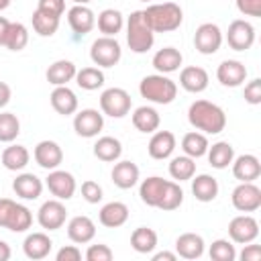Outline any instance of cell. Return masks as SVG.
Listing matches in <instances>:
<instances>
[{"mask_svg":"<svg viewBox=\"0 0 261 261\" xmlns=\"http://www.w3.org/2000/svg\"><path fill=\"white\" fill-rule=\"evenodd\" d=\"M190 124L204 135H218L226 126L224 110L210 100H194L188 108Z\"/></svg>","mask_w":261,"mask_h":261,"instance_id":"6da1fadb","label":"cell"},{"mask_svg":"<svg viewBox=\"0 0 261 261\" xmlns=\"http://www.w3.org/2000/svg\"><path fill=\"white\" fill-rule=\"evenodd\" d=\"M143 16L153 33H171V31L179 29L184 22V10L175 2L149 4L143 10Z\"/></svg>","mask_w":261,"mask_h":261,"instance_id":"7a4b0ae2","label":"cell"},{"mask_svg":"<svg viewBox=\"0 0 261 261\" xmlns=\"http://www.w3.org/2000/svg\"><path fill=\"white\" fill-rule=\"evenodd\" d=\"M139 94L153 104H171L177 96V84L165 73H151L141 80Z\"/></svg>","mask_w":261,"mask_h":261,"instance_id":"3957f363","label":"cell"},{"mask_svg":"<svg viewBox=\"0 0 261 261\" xmlns=\"http://www.w3.org/2000/svg\"><path fill=\"white\" fill-rule=\"evenodd\" d=\"M126 27V45L133 53H147L153 43H155V33L151 31V27L147 24L143 10H135L130 12V16L124 22Z\"/></svg>","mask_w":261,"mask_h":261,"instance_id":"277c9868","label":"cell"},{"mask_svg":"<svg viewBox=\"0 0 261 261\" xmlns=\"http://www.w3.org/2000/svg\"><path fill=\"white\" fill-rule=\"evenodd\" d=\"M122 57L120 43L116 37H98L90 47V59L96 67H114Z\"/></svg>","mask_w":261,"mask_h":261,"instance_id":"5b68a950","label":"cell"},{"mask_svg":"<svg viewBox=\"0 0 261 261\" xmlns=\"http://www.w3.org/2000/svg\"><path fill=\"white\" fill-rule=\"evenodd\" d=\"M133 100L124 88H106L100 94V112L110 118H122L130 112Z\"/></svg>","mask_w":261,"mask_h":261,"instance_id":"8992f818","label":"cell"},{"mask_svg":"<svg viewBox=\"0 0 261 261\" xmlns=\"http://www.w3.org/2000/svg\"><path fill=\"white\" fill-rule=\"evenodd\" d=\"M224 37L218 24L214 22H202L194 33V47L202 55H212L220 49Z\"/></svg>","mask_w":261,"mask_h":261,"instance_id":"52a82bcc","label":"cell"},{"mask_svg":"<svg viewBox=\"0 0 261 261\" xmlns=\"http://www.w3.org/2000/svg\"><path fill=\"white\" fill-rule=\"evenodd\" d=\"M67 218V208L63 204V200H47L41 204V208L37 210V222L41 224V228L45 230H57L65 224Z\"/></svg>","mask_w":261,"mask_h":261,"instance_id":"ba28073f","label":"cell"},{"mask_svg":"<svg viewBox=\"0 0 261 261\" xmlns=\"http://www.w3.org/2000/svg\"><path fill=\"white\" fill-rule=\"evenodd\" d=\"M104 128V114L98 112L96 108H84L80 112H75L73 116V130L77 137L84 139H94L100 135V130Z\"/></svg>","mask_w":261,"mask_h":261,"instance_id":"9c48e42d","label":"cell"},{"mask_svg":"<svg viewBox=\"0 0 261 261\" xmlns=\"http://www.w3.org/2000/svg\"><path fill=\"white\" fill-rule=\"evenodd\" d=\"M228 237L232 243H239V245L253 243L259 237V222L251 214L243 212L228 222Z\"/></svg>","mask_w":261,"mask_h":261,"instance_id":"30bf717a","label":"cell"},{"mask_svg":"<svg viewBox=\"0 0 261 261\" xmlns=\"http://www.w3.org/2000/svg\"><path fill=\"white\" fill-rule=\"evenodd\" d=\"M226 43L234 51L251 49L253 43H255V27L249 20H245V18L232 20L228 24V31H226Z\"/></svg>","mask_w":261,"mask_h":261,"instance_id":"8fae6325","label":"cell"},{"mask_svg":"<svg viewBox=\"0 0 261 261\" xmlns=\"http://www.w3.org/2000/svg\"><path fill=\"white\" fill-rule=\"evenodd\" d=\"M45 186L51 192V196H55L57 200H71L77 190L75 177L69 171H63L59 167L49 171V175L45 177Z\"/></svg>","mask_w":261,"mask_h":261,"instance_id":"7c38bea8","label":"cell"},{"mask_svg":"<svg viewBox=\"0 0 261 261\" xmlns=\"http://www.w3.org/2000/svg\"><path fill=\"white\" fill-rule=\"evenodd\" d=\"M230 202L239 212H255L261 208V190L253 181H241L232 190Z\"/></svg>","mask_w":261,"mask_h":261,"instance_id":"4fadbf2b","label":"cell"},{"mask_svg":"<svg viewBox=\"0 0 261 261\" xmlns=\"http://www.w3.org/2000/svg\"><path fill=\"white\" fill-rule=\"evenodd\" d=\"M33 157H35V161H37L39 167L51 171V169H57V167L61 165V161H63V151H61L59 143L45 139V141H39V143L35 145Z\"/></svg>","mask_w":261,"mask_h":261,"instance_id":"5bb4252c","label":"cell"},{"mask_svg":"<svg viewBox=\"0 0 261 261\" xmlns=\"http://www.w3.org/2000/svg\"><path fill=\"white\" fill-rule=\"evenodd\" d=\"M67 24L75 35H88L96 27V14L88 4H73L67 10Z\"/></svg>","mask_w":261,"mask_h":261,"instance_id":"9a60e30c","label":"cell"},{"mask_svg":"<svg viewBox=\"0 0 261 261\" xmlns=\"http://www.w3.org/2000/svg\"><path fill=\"white\" fill-rule=\"evenodd\" d=\"M216 80L224 88H239L247 80V67L239 59H224L216 67Z\"/></svg>","mask_w":261,"mask_h":261,"instance_id":"2e32d148","label":"cell"},{"mask_svg":"<svg viewBox=\"0 0 261 261\" xmlns=\"http://www.w3.org/2000/svg\"><path fill=\"white\" fill-rule=\"evenodd\" d=\"M175 135L171 130H155L153 137L149 139V145H147V153L149 157L157 159V161H163V159H169L175 151Z\"/></svg>","mask_w":261,"mask_h":261,"instance_id":"e0dca14e","label":"cell"},{"mask_svg":"<svg viewBox=\"0 0 261 261\" xmlns=\"http://www.w3.org/2000/svg\"><path fill=\"white\" fill-rule=\"evenodd\" d=\"M43 188H45L43 179L39 175H35V173H29V171L18 173L14 177V181H12L14 194L18 198H22V200H37L43 194Z\"/></svg>","mask_w":261,"mask_h":261,"instance_id":"ac0fdd59","label":"cell"},{"mask_svg":"<svg viewBox=\"0 0 261 261\" xmlns=\"http://www.w3.org/2000/svg\"><path fill=\"white\" fill-rule=\"evenodd\" d=\"M67 237L75 245H86L96 237V224L90 216L77 214L67 222Z\"/></svg>","mask_w":261,"mask_h":261,"instance_id":"d6986e66","label":"cell"},{"mask_svg":"<svg viewBox=\"0 0 261 261\" xmlns=\"http://www.w3.org/2000/svg\"><path fill=\"white\" fill-rule=\"evenodd\" d=\"M208 71L200 65H188L179 71V86L190 94H200L208 88Z\"/></svg>","mask_w":261,"mask_h":261,"instance_id":"ffe728a7","label":"cell"},{"mask_svg":"<svg viewBox=\"0 0 261 261\" xmlns=\"http://www.w3.org/2000/svg\"><path fill=\"white\" fill-rule=\"evenodd\" d=\"M49 102L53 106V110L61 116H69V114H75L77 112V96L71 88L67 86H55L51 96H49Z\"/></svg>","mask_w":261,"mask_h":261,"instance_id":"44dd1931","label":"cell"},{"mask_svg":"<svg viewBox=\"0 0 261 261\" xmlns=\"http://www.w3.org/2000/svg\"><path fill=\"white\" fill-rule=\"evenodd\" d=\"M139 165L124 159V161H116L112 171H110V177H112V184L120 190H130L139 184Z\"/></svg>","mask_w":261,"mask_h":261,"instance_id":"7402d4cb","label":"cell"},{"mask_svg":"<svg viewBox=\"0 0 261 261\" xmlns=\"http://www.w3.org/2000/svg\"><path fill=\"white\" fill-rule=\"evenodd\" d=\"M51 249H53V241L47 232H31L22 241V251L33 261L45 259L51 253Z\"/></svg>","mask_w":261,"mask_h":261,"instance_id":"603a6c76","label":"cell"},{"mask_svg":"<svg viewBox=\"0 0 261 261\" xmlns=\"http://www.w3.org/2000/svg\"><path fill=\"white\" fill-rule=\"evenodd\" d=\"M232 175L239 179V181H255L259 175H261V163H259V157L251 155V153H245V155H239L232 159Z\"/></svg>","mask_w":261,"mask_h":261,"instance_id":"cb8c5ba5","label":"cell"},{"mask_svg":"<svg viewBox=\"0 0 261 261\" xmlns=\"http://www.w3.org/2000/svg\"><path fill=\"white\" fill-rule=\"evenodd\" d=\"M98 220L106 228H118L128 220V206L124 202H116V200L106 202L98 212Z\"/></svg>","mask_w":261,"mask_h":261,"instance_id":"d4e9b609","label":"cell"},{"mask_svg":"<svg viewBox=\"0 0 261 261\" xmlns=\"http://www.w3.org/2000/svg\"><path fill=\"white\" fill-rule=\"evenodd\" d=\"M204 239L198 232H184L175 239V253L184 259H200L204 255Z\"/></svg>","mask_w":261,"mask_h":261,"instance_id":"484cf974","label":"cell"},{"mask_svg":"<svg viewBox=\"0 0 261 261\" xmlns=\"http://www.w3.org/2000/svg\"><path fill=\"white\" fill-rule=\"evenodd\" d=\"M75 73H77V67H75L73 61H69V59H57V61H53L47 67L45 77H47V82L51 86H67L75 77Z\"/></svg>","mask_w":261,"mask_h":261,"instance_id":"4316f807","label":"cell"},{"mask_svg":"<svg viewBox=\"0 0 261 261\" xmlns=\"http://www.w3.org/2000/svg\"><path fill=\"white\" fill-rule=\"evenodd\" d=\"M153 67L157 69V73H173L179 69V65L184 63V55L179 53V49L175 47H163L153 55Z\"/></svg>","mask_w":261,"mask_h":261,"instance_id":"83f0119b","label":"cell"},{"mask_svg":"<svg viewBox=\"0 0 261 261\" xmlns=\"http://www.w3.org/2000/svg\"><path fill=\"white\" fill-rule=\"evenodd\" d=\"M130 120H133V126H135L139 133H145V135H147V133H155V130L159 128V124H161L159 112H157L153 106H147V104L135 108Z\"/></svg>","mask_w":261,"mask_h":261,"instance_id":"f1b7e54d","label":"cell"},{"mask_svg":"<svg viewBox=\"0 0 261 261\" xmlns=\"http://www.w3.org/2000/svg\"><path fill=\"white\" fill-rule=\"evenodd\" d=\"M218 190H220V186H218L216 177H212L208 173H200V175L192 177V194H194V198L198 202H212V200H216Z\"/></svg>","mask_w":261,"mask_h":261,"instance_id":"f546056e","label":"cell"},{"mask_svg":"<svg viewBox=\"0 0 261 261\" xmlns=\"http://www.w3.org/2000/svg\"><path fill=\"white\" fill-rule=\"evenodd\" d=\"M167 186V179L159 177V175H151L147 179L141 181L139 186V196H141V202L151 206V208H157L161 196H163V190Z\"/></svg>","mask_w":261,"mask_h":261,"instance_id":"4dcf8cb0","label":"cell"},{"mask_svg":"<svg viewBox=\"0 0 261 261\" xmlns=\"http://www.w3.org/2000/svg\"><path fill=\"white\" fill-rule=\"evenodd\" d=\"M96 24H98V31L104 35V37H116L122 29H124V16L120 10L116 8H104L98 18H96Z\"/></svg>","mask_w":261,"mask_h":261,"instance_id":"1f68e13d","label":"cell"},{"mask_svg":"<svg viewBox=\"0 0 261 261\" xmlns=\"http://www.w3.org/2000/svg\"><path fill=\"white\" fill-rule=\"evenodd\" d=\"M94 157L104 161V163H112V161H118L120 155H122V143L116 139V137H100L96 143H94Z\"/></svg>","mask_w":261,"mask_h":261,"instance_id":"d6a6232c","label":"cell"},{"mask_svg":"<svg viewBox=\"0 0 261 261\" xmlns=\"http://www.w3.org/2000/svg\"><path fill=\"white\" fill-rule=\"evenodd\" d=\"M206 155H208V163L214 169H226L234 159V147L228 141H218L212 147H208Z\"/></svg>","mask_w":261,"mask_h":261,"instance_id":"836d02e7","label":"cell"},{"mask_svg":"<svg viewBox=\"0 0 261 261\" xmlns=\"http://www.w3.org/2000/svg\"><path fill=\"white\" fill-rule=\"evenodd\" d=\"M31 161V153L24 145H10L2 151V165L8 171H22Z\"/></svg>","mask_w":261,"mask_h":261,"instance_id":"e575fe53","label":"cell"},{"mask_svg":"<svg viewBox=\"0 0 261 261\" xmlns=\"http://www.w3.org/2000/svg\"><path fill=\"white\" fill-rule=\"evenodd\" d=\"M210 143H208V137L200 130H192V133H186L184 139H181V151L184 155L192 157V159H200L206 155Z\"/></svg>","mask_w":261,"mask_h":261,"instance_id":"d590c367","label":"cell"},{"mask_svg":"<svg viewBox=\"0 0 261 261\" xmlns=\"http://www.w3.org/2000/svg\"><path fill=\"white\" fill-rule=\"evenodd\" d=\"M130 247H133L137 253H141V255L153 253L155 247H157V232H155L153 228H149V226H139V228H135L133 234H130Z\"/></svg>","mask_w":261,"mask_h":261,"instance_id":"8d00e7d4","label":"cell"},{"mask_svg":"<svg viewBox=\"0 0 261 261\" xmlns=\"http://www.w3.org/2000/svg\"><path fill=\"white\" fill-rule=\"evenodd\" d=\"M31 20H33V29L39 37H53L59 29L61 16H55V14H49V12H43V10L35 8Z\"/></svg>","mask_w":261,"mask_h":261,"instance_id":"74e56055","label":"cell"},{"mask_svg":"<svg viewBox=\"0 0 261 261\" xmlns=\"http://www.w3.org/2000/svg\"><path fill=\"white\" fill-rule=\"evenodd\" d=\"M169 175L175 181H188L196 175V159L188 157V155H177L171 157L169 161Z\"/></svg>","mask_w":261,"mask_h":261,"instance_id":"f35d334b","label":"cell"},{"mask_svg":"<svg viewBox=\"0 0 261 261\" xmlns=\"http://www.w3.org/2000/svg\"><path fill=\"white\" fill-rule=\"evenodd\" d=\"M75 84L82 88V90H88V92H94V90H98V88H102L104 86V71H102V67H82V69H77V73H75Z\"/></svg>","mask_w":261,"mask_h":261,"instance_id":"ab89813d","label":"cell"},{"mask_svg":"<svg viewBox=\"0 0 261 261\" xmlns=\"http://www.w3.org/2000/svg\"><path fill=\"white\" fill-rule=\"evenodd\" d=\"M181 204H184V190L179 188L177 181H169V179H167V186H165V190H163V196H161L157 208L169 212V210L179 208Z\"/></svg>","mask_w":261,"mask_h":261,"instance_id":"60d3db41","label":"cell"},{"mask_svg":"<svg viewBox=\"0 0 261 261\" xmlns=\"http://www.w3.org/2000/svg\"><path fill=\"white\" fill-rule=\"evenodd\" d=\"M29 43V31L22 22H10L6 39H4V47L10 51H22Z\"/></svg>","mask_w":261,"mask_h":261,"instance_id":"b9f144b4","label":"cell"},{"mask_svg":"<svg viewBox=\"0 0 261 261\" xmlns=\"http://www.w3.org/2000/svg\"><path fill=\"white\" fill-rule=\"evenodd\" d=\"M20 135V120L14 112H0V143H12Z\"/></svg>","mask_w":261,"mask_h":261,"instance_id":"7bdbcfd3","label":"cell"},{"mask_svg":"<svg viewBox=\"0 0 261 261\" xmlns=\"http://www.w3.org/2000/svg\"><path fill=\"white\" fill-rule=\"evenodd\" d=\"M208 255L212 261H234L237 259V249L228 239H216L212 241Z\"/></svg>","mask_w":261,"mask_h":261,"instance_id":"ee69618b","label":"cell"},{"mask_svg":"<svg viewBox=\"0 0 261 261\" xmlns=\"http://www.w3.org/2000/svg\"><path fill=\"white\" fill-rule=\"evenodd\" d=\"M31 224H33V212L24 204H16L14 214H12L10 222H8V230H12V232H24V230L31 228Z\"/></svg>","mask_w":261,"mask_h":261,"instance_id":"f6af8a7d","label":"cell"},{"mask_svg":"<svg viewBox=\"0 0 261 261\" xmlns=\"http://www.w3.org/2000/svg\"><path fill=\"white\" fill-rule=\"evenodd\" d=\"M104 192H102V186L98 184V181H94V179H86L84 184H82V198L88 202V204H98L104 196H102Z\"/></svg>","mask_w":261,"mask_h":261,"instance_id":"bcb514c9","label":"cell"},{"mask_svg":"<svg viewBox=\"0 0 261 261\" xmlns=\"http://www.w3.org/2000/svg\"><path fill=\"white\" fill-rule=\"evenodd\" d=\"M114 253L108 245L104 243H98V245H90L88 251H86V259L88 261H112Z\"/></svg>","mask_w":261,"mask_h":261,"instance_id":"7dc6e473","label":"cell"},{"mask_svg":"<svg viewBox=\"0 0 261 261\" xmlns=\"http://www.w3.org/2000/svg\"><path fill=\"white\" fill-rule=\"evenodd\" d=\"M243 96H245V102H249V104H253V106L261 104V80L255 77V80L247 82Z\"/></svg>","mask_w":261,"mask_h":261,"instance_id":"c3c4849f","label":"cell"},{"mask_svg":"<svg viewBox=\"0 0 261 261\" xmlns=\"http://www.w3.org/2000/svg\"><path fill=\"white\" fill-rule=\"evenodd\" d=\"M16 202L10 198H0V228H8V222L14 214Z\"/></svg>","mask_w":261,"mask_h":261,"instance_id":"681fc988","label":"cell"},{"mask_svg":"<svg viewBox=\"0 0 261 261\" xmlns=\"http://www.w3.org/2000/svg\"><path fill=\"white\" fill-rule=\"evenodd\" d=\"M37 8L43 10V12L61 16V14L65 12V0H39V2H37Z\"/></svg>","mask_w":261,"mask_h":261,"instance_id":"f907efd6","label":"cell"},{"mask_svg":"<svg viewBox=\"0 0 261 261\" xmlns=\"http://www.w3.org/2000/svg\"><path fill=\"white\" fill-rule=\"evenodd\" d=\"M237 8L245 16H261V0H237Z\"/></svg>","mask_w":261,"mask_h":261,"instance_id":"816d5d0a","label":"cell"},{"mask_svg":"<svg viewBox=\"0 0 261 261\" xmlns=\"http://www.w3.org/2000/svg\"><path fill=\"white\" fill-rule=\"evenodd\" d=\"M55 259L57 261H80L82 259V251L75 245H65V247H61L57 251Z\"/></svg>","mask_w":261,"mask_h":261,"instance_id":"f5cc1de1","label":"cell"},{"mask_svg":"<svg viewBox=\"0 0 261 261\" xmlns=\"http://www.w3.org/2000/svg\"><path fill=\"white\" fill-rule=\"evenodd\" d=\"M237 257L241 261H259L261 259V247L259 245H253V243H247Z\"/></svg>","mask_w":261,"mask_h":261,"instance_id":"db71d44e","label":"cell"},{"mask_svg":"<svg viewBox=\"0 0 261 261\" xmlns=\"http://www.w3.org/2000/svg\"><path fill=\"white\" fill-rule=\"evenodd\" d=\"M10 96H12V90L6 82H0V108H4L8 102H10Z\"/></svg>","mask_w":261,"mask_h":261,"instance_id":"11a10c76","label":"cell"},{"mask_svg":"<svg viewBox=\"0 0 261 261\" xmlns=\"http://www.w3.org/2000/svg\"><path fill=\"white\" fill-rule=\"evenodd\" d=\"M151 259H153V261H175V259H177V253H171V251H159V253H153Z\"/></svg>","mask_w":261,"mask_h":261,"instance_id":"9f6ffc18","label":"cell"},{"mask_svg":"<svg viewBox=\"0 0 261 261\" xmlns=\"http://www.w3.org/2000/svg\"><path fill=\"white\" fill-rule=\"evenodd\" d=\"M8 27H10V20L4 18V16H0V47H4V39H6Z\"/></svg>","mask_w":261,"mask_h":261,"instance_id":"6f0895ef","label":"cell"},{"mask_svg":"<svg viewBox=\"0 0 261 261\" xmlns=\"http://www.w3.org/2000/svg\"><path fill=\"white\" fill-rule=\"evenodd\" d=\"M10 255H12L10 245H8L6 241H0V261H8V259H10Z\"/></svg>","mask_w":261,"mask_h":261,"instance_id":"680465c9","label":"cell"},{"mask_svg":"<svg viewBox=\"0 0 261 261\" xmlns=\"http://www.w3.org/2000/svg\"><path fill=\"white\" fill-rule=\"evenodd\" d=\"M10 2H12V0H0V12H2V10H6V8L10 6Z\"/></svg>","mask_w":261,"mask_h":261,"instance_id":"91938a15","label":"cell"},{"mask_svg":"<svg viewBox=\"0 0 261 261\" xmlns=\"http://www.w3.org/2000/svg\"><path fill=\"white\" fill-rule=\"evenodd\" d=\"M71 2H73V4H90L92 0H71Z\"/></svg>","mask_w":261,"mask_h":261,"instance_id":"94428289","label":"cell"},{"mask_svg":"<svg viewBox=\"0 0 261 261\" xmlns=\"http://www.w3.org/2000/svg\"><path fill=\"white\" fill-rule=\"evenodd\" d=\"M141 2H151V0H141Z\"/></svg>","mask_w":261,"mask_h":261,"instance_id":"6125c7cd","label":"cell"}]
</instances>
